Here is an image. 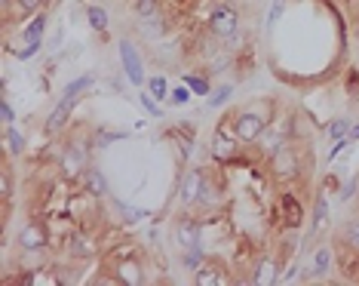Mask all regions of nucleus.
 Wrapping results in <instances>:
<instances>
[{"label": "nucleus", "mask_w": 359, "mask_h": 286, "mask_svg": "<svg viewBox=\"0 0 359 286\" xmlns=\"http://www.w3.org/2000/svg\"><path fill=\"white\" fill-rule=\"evenodd\" d=\"M341 240L347 243L350 249H359V219H350L347 225H344V231H341Z\"/></svg>", "instance_id": "obj_19"}, {"label": "nucleus", "mask_w": 359, "mask_h": 286, "mask_svg": "<svg viewBox=\"0 0 359 286\" xmlns=\"http://www.w3.org/2000/svg\"><path fill=\"white\" fill-rule=\"evenodd\" d=\"M193 283L197 286H218V283H224V277H221V271L212 268V265H200V268L193 271Z\"/></svg>", "instance_id": "obj_13"}, {"label": "nucleus", "mask_w": 359, "mask_h": 286, "mask_svg": "<svg viewBox=\"0 0 359 286\" xmlns=\"http://www.w3.org/2000/svg\"><path fill=\"white\" fill-rule=\"evenodd\" d=\"M280 16H282V0H276V3H273V10H271V16H267V28H271V25H273Z\"/></svg>", "instance_id": "obj_35"}, {"label": "nucleus", "mask_w": 359, "mask_h": 286, "mask_svg": "<svg viewBox=\"0 0 359 286\" xmlns=\"http://www.w3.org/2000/svg\"><path fill=\"white\" fill-rule=\"evenodd\" d=\"M282 207H286V219H289V225H298L301 222V209H298V203H295V197H282Z\"/></svg>", "instance_id": "obj_22"}, {"label": "nucleus", "mask_w": 359, "mask_h": 286, "mask_svg": "<svg viewBox=\"0 0 359 286\" xmlns=\"http://www.w3.org/2000/svg\"><path fill=\"white\" fill-rule=\"evenodd\" d=\"M74 105H77V99H74V95H61L59 108H55V111L50 114V120H46V129H50V133H55V129L65 126V120H68V114H71Z\"/></svg>", "instance_id": "obj_10"}, {"label": "nucleus", "mask_w": 359, "mask_h": 286, "mask_svg": "<svg viewBox=\"0 0 359 286\" xmlns=\"http://www.w3.org/2000/svg\"><path fill=\"white\" fill-rule=\"evenodd\" d=\"M138 102H142V108H148V111L154 114V117H160V108L154 105V99H151V95H144V93H142V99H138Z\"/></svg>", "instance_id": "obj_34"}, {"label": "nucleus", "mask_w": 359, "mask_h": 286, "mask_svg": "<svg viewBox=\"0 0 359 286\" xmlns=\"http://www.w3.org/2000/svg\"><path fill=\"white\" fill-rule=\"evenodd\" d=\"M227 95H231V86H221V90H218L215 95H212V102H209V105H212V108L224 105V99H227Z\"/></svg>", "instance_id": "obj_32"}, {"label": "nucleus", "mask_w": 359, "mask_h": 286, "mask_svg": "<svg viewBox=\"0 0 359 286\" xmlns=\"http://www.w3.org/2000/svg\"><path fill=\"white\" fill-rule=\"evenodd\" d=\"M233 151H237V145H233V142L227 139L224 133L212 135V158H215V160H231Z\"/></svg>", "instance_id": "obj_12"}, {"label": "nucleus", "mask_w": 359, "mask_h": 286, "mask_svg": "<svg viewBox=\"0 0 359 286\" xmlns=\"http://www.w3.org/2000/svg\"><path fill=\"white\" fill-rule=\"evenodd\" d=\"M218 200H221V194L209 185V179H206V188H203V197H200V203H206V207H215Z\"/></svg>", "instance_id": "obj_26"}, {"label": "nucleus", "mask_w": 359, "mask_h": 286, "mask_svg": "<svg viewBox=\"0 0 359 286\" xmlns=\"http://www.w3.org/2000/svg\"><path fill=\"white\" fill-rule=\"evenodd\" d=\"M43 28H46V16L40 12V16L25 28V44H40V34H43Z\"/></svg>", "instance_id": "obj_17"}, {"label": "nucleus", "mask_w": 359, "mask_h": 286, "mask_svg": "<svg viewBox=\"0 0 359 286\" xmlns=\"http://www.w3.org/2000/svg\"><path fill=\"white\" fill-rule=\"evenodd\" d=\"M151 93H154V99H163V95H166V80L163 77L151 80Z\"/></svg>", "instance_id": "obj_30"}, {"label": "nucleus", "mask_w": 359, "mask_h": 286, "mask_svg": "<svg viewBox=\"0 0 359 286\" xmlns=\"http://www.w3.org/2000/svg\"><path fill=\"white\" fill-rule=\"evenodd\" d=\"M89 84H93V77H77L74 84H68V86H65V95H74V99H77V93H80V90H86Z\"/></svg>", "instance_id": "obj_28"}, {"label": "nucleus", "mask_w": 359, "mask_h": 286, "mask_svg": "<svg viewBox=\"0 0 359 286\" xmlns=\"http://www.w3.org/2000/svg\"><path fill=\"white\" fill-rule=\"evenodd\" d=\"M203 188H206V173L203 169H191V173H184L178 197H182L184 207H193V203H200V197H203Z\"/></svg>", "instance_id": "obj_4"}, {"label": "nucleus", "mask_w": 359, "mask_h": 286, "mask_svg": "<svg viewBox=\"0 0 359 286\" xmlns=\"http://www.w3.org/2000/svg\"><path fill=\"white\" fill-rule=\"evenodd\" d=\"M83 173H86V151H80L77 145H68L65 154H61V175L80 179Z\"/></svg>", "instance_id": "obj_7"}, {"label": "nucleus", "mask_w": 359, "mask_h": 286, "mask_svg": "<svg viewBox=\"0 0 359 286\" xmlns=\"http://www.w3.org/2000/svg\"><path fill=\"white\" fill-rule=\"evenodd\" d=\"M233 126H237L233 133H237L240 142H258L261 135H264V129H267V120L261 117V114H255V111H243V114H237Z\"/></svg>", "instance_id": "obj_3"}, {"label": "nucleus", "mask_w": 359, "mask_h": 286, "mask_svg": "<svg viewBox=\"0 0 359 286\" xmlns=\"http://www.w3.org/2000/svg\"><path fill=\"white\" fill-rule=\"evenodd\" d=\"M329 225V200L326 197H316V207H313V228L322 231Z\"/></svg>", "instance_id": "obj_16"}, {"label": "nucleus", "mask_w": 359, "mask_h": 286, "mask_svg": "<svg viewBox=\"0 0 359 286\" xmlns=\"http://www.w3.org/2000/svg\"><path fill=\"white\" fill-rule=\"evenodd\" d=\"M175 240L182 243V249H197L200 247V225L193 219H182L175 225Z\"/></svg>", "instance_id": "obj_8"}, {"label": "nucleus", "mask_w": 359, "mask_h": 286, "mask_svg": "<svg viewBox=\"0 0 359 286\" xmlns=\"http://www.w3.org/2000/svg\"><path fill=\"white\" fill-rule=\"evenodd\" d=\"M22 148H25L22 133L10 124V126H6V151H10V154H22Z\"/></svg>", "instance_id": "obj_18"}, {"label": "nucleus", "mask_w": 359, "mask_h": 286, "mask_svg": "<svg viewBox=\"0 0 359 286\" xmlns=\"http://www.w3.org/2000/svg\"><path fill=\"white\" fill-rule=\"evenodd\" d=\"M188 90H193L197 95H206V93H209V84H206L203 77H193V74H191V77H188Z\"/></svg>", "instance_id": "obj_29"}, {"label": "nucleus", "mask_w": 359, "mask_h": 286, "mask_svg": "<svg viewBox=\"0 0 359 286\" xmlns=\"http://www.w3.org/2000/svg\"><path fill=\"white\" fill-rule=\"evenodd\" d=\"M86 16H89V25H93L95 31H105L108 28V12L101 10V6H89Z\"/></svg>", "instance_id": "obj_21"}, {"label": "nucleus", "mask_w": 359, "mask_h": 286, "mask_svg": "<svg viewBox=\"0 0 359 286\" xmlns=\"http://www.w3.org/2000/svg\"><path fill=\"white\" fill-rule=\"evenodd\" d=\"M46 243H50V234H46L43 225L31 222L19 231V247H22V253H40Z\"/></svg>", "instance_id": "obj_5"}, {"label": "nucleus", "mask_w": 359, "mask_h": 286, "mask_svg": "<svg viewBox=\"0 0 359 286\" xmlns=\"http://www.w3.org/2000/svg\"><path fill=\"white\" fill-rule=\"evenodd\" d=\"M350 139H359V124H356L353 129H350Z\"/></svg>", "instance_id": "obj_40"}, {"label": "nucleus", "mask_w": 359, "mask_h": 286, "mask_svg": "<svg viewBox=\"0 0 359 286\" xmlns=\"http://www.w3.org/2000/svg\"><path fill=\"white\" fill-rule=\"evenodd\" d=\"M295 277H298V268H295V265H292V268H289L286 274H282V277H280V280H276V283H292Z\"/></svg>", "instance_id": "obj_38"}, {"label": "nucleus", "mask_w": 359, "mask_h": 286, "mask_svg": "<svg viewBox=\"0 0 359 286\" xmlns=\"http://www.w3.org/2000/svg\"><path fill=\"white\" fill-rule=\"evenodd\" d=\"M271 173L276 182H295L301 175V160L295 145H280L271 154Z\"/></svg>", "instance_id": "obj_1"}, {"label": "nucleus", "mask_w": 359, "mask_h": 286, "mask_svg": "<svg viewBox=\"0 0 359 286\" xmlns=\"http://www.w3.org/2000/svg\"><path fill=\"white\" fill-rule=\"evenodd\" d=\"M68 253L77 256V258H89L95 253V243L89 240V237H83V234H74L71 240H68Z\"/></svg>", "instance_id": "obj_14"}, {"label": "nucleus", "mask_w": 359, "mask_h": 286, "mask_svg": "<svg viewBox=\"0 0 359 286\" xmlns=\"http://www.w3.org/2000/svg\"><path fill=\"white\" fill-rule=\"evenodd\" d=\"M184 265H188L191 271H197L200 265H203V253H200V249H184Z\"/></svg>", "instance_id": "obj_27"}, {"label": "nucleus", "mask_w": 359, "mask_h": 286, "mask_svg": "<svg viewBox=\"0 0 359 286\" xmlns=\"http://www.w3.org/2000/svg\"><path fill=\"white\" fill-rule=\"evenodd\" d=\"M329 265H331V249L329 247H320L313 253V258H310V274H316V277L329 274Z\"/></svg>", "instance_id": "obj_15"}, {"label": "nucleus", "mask_w": 359, "mask_h": 286, "mask_svg": "<svg viewBox=\"0 0 359 286\" xmlns=\"http://www.w3.org/2000/svg\"><path fill=\"white\" fill-rule=\"evenodd\" d=\"M329 135L331 139H344V135H350V120H335V124L329 126Z\"/></svg>", "instance_id": "obj_24"}, {"label": "nucleus", "mask_w": 359, "mask_h": 286, "mask_svg": "<svg viewBox=\"0 0 359 286\" xmlns=\"http://www.w3.org/2000/svg\"><path fill=\"white\" fill-rule=\"evenodd\" d=\"M117 139H126V133H105V135H99V139H95V145H110V142H117Z\"/></svg>", "instance_id": "obj_31"}, {"label": "nucleus", "mask_w": 359, "mask_h": 286, "mask_svg": "<svg viewBox=\"0 0 359 286\" xmlns=\"http://www.w3.org/2000/svg\"><path fill=\"white\" fill-rule=\"evenodd\" d=\"M133 10H135V16L151 19V16H157V0H135Z\"/></svg>", "instance_id": "obj_23"}, {"label": "nucleus", "mask_w": 359, "mask_h": 286, "mask_svg": "<svg viewBox=\"0 0 359 286\" xmlns=\"http://www.w3.org/2000/svg\"><path fill=\"white\" fill-rule=\"evenodd\" d=\"M37 50H40V44H25V50H19V53H16V59H22V62H25V59H31Z\"/></svg>", "instance_id": "obj_33"}, {"label": "nucleus", "mask_w": 359, "mask_h": 286, "mask_svg": "<svg viewBox=\"0 0 359 286\" xmlns=\"http://www.w3.org/2000/svg\"><path fill=\"white\" fill-rule=\"evenodd\" d=\"M120 59H123V71H126L129 84L142 86L144 84V71H142V59H138L135 46L129 40H120Z\"/></svg>", "instance_id": "obj_6"}, {"label": "nucleus", "mask_w": 359, "mask_h": 286, "mask_svg": "<svg viewBox=\"0 0 359 286\" xmlns=\"http://www.w3.org/2000/svg\"><path fill=\"white\" fill-rule=\"evenodd\" d=\"M237 28H240L237 10H233V6H227V3L215 6V12H212V19H209V31L215 34V37L227 40V37H233V34H237Z\"/></svg>", "instance_id": "obj_2"}, {"label": "nucleus", "mask_w": 359, "mask_h": 286, "mask_svg": "<svg viewBox=\"0 0 359 286\" xmlns=\"http://www.w3.org/2000/svg\"><path fill=\"white\" fill-rule=\"evenodd\" d=\"M276 271H280V265H276V258H261L258 262V268L252 271V283L255 286H271V283H276L280 277H276Z\"/></svg>", "instance_id": "obj_9"}, {"label": "nucleus", "mask_w": 359, "mask_h": 286, "mask_svg": "<svg viewBox=\"0 0 359 286\" xmlns=\"http://www.w3.org/2000/svg\"><path fill=\"white\" fill-rule=\"evenodd\" d=\"M40 6H43V0H16V10L22 12V16H31V12H37Z\"/></svg>", "instance_id": "obj_25"}, {"label": "nucleus", "mask_w": 359, "mask_h": 286, "mask_svg": "<svg viewBox=\"0 0 359 286\" xmlns=\"http://www.w3.org/2000/svg\"><path fill=\"white\" fill-rule=\"evenodd\" d=\"M0 117H3V124H6V126L12 124V108L6 105V102H0Z\"/></svg>", "instance_id": "obj_36"}, {"label": "nucleus", "mask_w": 359, "mask_h": 286, "mask_svg": "<svg viewBox=\"0 0 359 286\" xmlns=\"http://www.w3.org/2000/svg\"><path fill=\"white\" fill-rule=\"evenodd\" d=\"M188 102V90H175L172 93V105H184Z\"/></svg>", "instance_id": "obj_37"}, {"label": "nucleus", "mask_w": 359, "mask_h": 286, "mask_svg": "<svg viewBox=\"0 0 359 286\" xmlns=\"http://www.w3.org/2000/svg\"><path fill=\"white\" fill-rule=\"evenodd\" d=\"M83 182H86V191H89V194H95V197L108 194V182H105V175H101V169L86 166V173H83Z\"/></svg>", "instance_id": "obj_11"}, {"label": "nucleus", "mask_w": 359, "mask_h": 286, "mask_svg": "<svg viewBox=\"0 0 359 286\" xmlns=\"http://www.w3.org/2000/svg\"><path fill=\"white\" fill-rule=\"evenodd\" d=\"M0 194H3V200L10 197V173H3V179H0Z\"/></svg>", "instance_id": "obj_39"}, {"label": "nucleus", "mask_w": 359, "mask_h": 286, "mask_svg": "<svg viewBox=\"0 0 359 286\" xmlns=\"http://www.w3.org/2000/svg\"><path fill=\"white\" fill-rule=\"evenodd\" d=\"M117 274H120V280H123V283H133V286L142 283V274H138V265H133V262H120Z\"/></svg>", "instance_id": "obj_20"}]
</instances>
